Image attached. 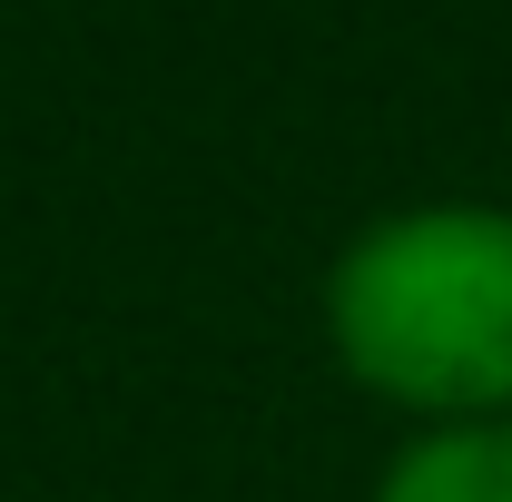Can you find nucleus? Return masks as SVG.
<instances>
[{
  "label": "nucleus",
  "instance_id": "nucleus-1",
  "mask_svg": "<svg viewBox=\"0 0 512 502\" xmlns=\"http://www.w3.org/2000/svg\"><path fill=\"white\" fill-rule=\"evenodd\" d=\"M325 355L404 424L512 414V207L414 197L325 256Z\"/></svg>",
  "mask_w": 512,
  "mask_h": 502
},
{
  "label": "nucleus",
  "instance_id": "nucleus-2",
  "mask_svg": "<svg viewBox=\"0 0 512 502\" xmlns=\"http://www.w3.org/2000/svg\"><path fill=\"white\" fill-rule=\"evenodd\" d=\"M365 502H512V414L483 424H404Z\"/></svg>",
  "mask_w": 512,
  "mask_h": 502
}]
</instances>
